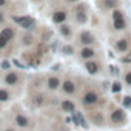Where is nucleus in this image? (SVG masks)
<instances>
[{
  "label": "nucleus",
  "instance_id": "obj_1",
  "mask_svg": "<svg viewBox=\"0 0 131 131\" xmlns=\"http://www.w3.org/2000/svg\"><path fill=\"white\" fill-rule=\"evenodd\" d=\"M90 17H91L90 5L85 3L83 0L71 6V22H73L74 25H79V26L86 25L88 20H90Z\"/></svg>",
  "mask_w": 131,
  "mask_h": 131
},
{
  "label": "nucleus",
  "instance_id": "obj_2",
  "mask_svg": "<svg viewBox=\"0 0 131 131\" xmlns=\"http://www.w3.org/2000/svg\"><path fill=\"white\" fill-rule=\"evenodd\" d=\"M49 17H51L52 25H56V26H59V25H62L65 22H70L71 20V6H67L63 3L56 5L51 9V16Z\"/></svg>",
  "mask_w": 131,
  "mask_h": 131
},
{
  "label": "nucleus",
  "instance_id": "obj_3",
  "mask_svg": "<svg viewBox=\"0 0 131 131\" xmlns=\"http://www.w3.org/2000/svg\"><path fill=\"white\" fill-rule=\"evenodd\" d=\"M110 14H111V28L116 32H122L128 29V19H126L123 8H116Z\"/></svg>",
  "mask_w": 131,
  "mask_h": 131
},
{
  "label": "nucleus",
  "instance_id": "obj_4",
  "mask_svg": "<svg viewBox=\"0 0 131 131\" xmlns=\"http://www.w3.org/2000/svg\"><path fill=\"white\" fill-rule=\"evenodd\" d=\"M11 22L17 26V28H22L23 31H34L37 28V20L31 16H26V14H11Z\"/></svg>",
  "mask_w": 131,
  "mask_h": 131
},
{
  "label": "nucleus",
  "instance_id": "obj_5",
  "mask_svg": "<svg viewBox=\"0 0 131 131\" xmlns=\"http://www.w3.org/2000/svg\"><path fill=\"white\" fill-rule=\"evenodd\" d=\"M74 39H76V42H77L79 46H90V45L97 46V39H96L94 32H91V31H88V29L79 31Z\"/></svg>",
  "mask_w": 131,
  "mask_h": 131
},
{
  "label": "nucleus",
  "instance_id": "obj_6",
  "mask_svg": "<svg viewBox=\"0 0 131 131\" xmlns=\"http://www.w3.org/2000/svg\"><path fill=\"white\" fill-rule=\"evenodd\" d=\"M96 6L100 13H111L116 8H122V0H96Z\"/></svg>",
  "mask_w": 131,
  "mask_h": 131
},
{
  "label": "nucleus",
  "instance_id": "obj_7",
  "mask_svg": "<svg viewBox=\"0 0 131 131\" xmlns=\"http://www.w3.org/2000/svg\"><path fill=\"white\" fill-rule=\"evenodd\" d=\"M113 48H114V51L119 52V54L128 52V51L131 49V36H129V34H125V36L119 37V39L114 42Z\"/></svg>",
  "mask_w": 131,
  "mask_h": 131
},
{
  "label": "nucleus",
  "instance_id": "obj_8",
  "mask_svg": "<svg viewBox=\"0 0 131 131\" xmlns=\"http://www.w3.org/2000/svg\"><path fill=\"white\" fill-rule=\"evenodd\" d=\"M0 36H3L9 43L11 42H14L20 34H19V29H17V26L13 23V22H9V23H6L5 26H2L0 28Z\"/></svg>",
  "mask_w": 131,
  "mask_h": 131
},
{
  "label": "nucleus",
  "instance_id": "obj_9",
  "mask_svg": "<svg viewBox=\"0 0 131 131\" xmlns=\"http://www.w3.org/2000/svg\"><path fill=\"white\" fill-rule=\"evenodd\" d=\"M99 100H100V96H99V93H97L96 90H88V91L83 93V96H82V105L86 106V108L96 106V105L99 103Z\"/></svg>",
  "mask_w": 131,
  "mask_h": 131
},
{
  "label": "nucleus",
  "instance_id": "obj_10",
  "mask_svg": "<svg viewBox=\"0 0 131 131\" xmlns=\"http://www.w3.org/2000/svg\"><path fill=\"white\" fill-rule=\"evenodd\" d=\"M79 59L83 60V62H86L90 59H97V46H93V45H90V46H80V49H79Z\"/></svg>",
  "mask_w": 131,
  "mask_h": 131
},
{
  "label": "nucleus",
  "instance_id": "obj_11",
  "mask_svg": "<svg viewBox=\"0 0 131 131\" xmlns=\"http://www.w3.org/2000/svg\"><path fill=\"white\" fill-rule=\"evenodd\" d=\"M3 83H5L6 86H11V88L19 86V85L22 83V76H20L17 71H8V73L3 76Z\"/></svg>",
  "mask_w": 131,
  "mask_h": 131
},
{
  "label": "nucleus",
  "instance_id": "obj_12",
  "mask_svg": "<svg viewBox=\"0 0 131 131\" xmlns=\"http://www.w3.org/2000/svg\"><path fill=\"white\" fill-rule=\"evenodd\" d=\"M57 31H59V34H60L65 40H71V39L76 37L74 28H73V25H71L70 22H65V23L59 25V26H57Z\"/></svg>",
  "mask_w": 131,
  "mask_h": 131
},
{
  "label": "nucleus",
  "instance_id": "obj_13",
  "mask_svg": "<svg viewBox=\"0 0 131 131\" xmlns=\"http://www.w3.org/2000/svg\"><path fill=\"white\" fill-rule=\"evenodd\" d=\"M19 39H20V43L23 46H26V48H31V46H34L37 43V36L32 31H23L19 36Z\"/></svg>",
  "mask_w": 131,
  "mask_h": 131
},
{
  "label": "nucleus",
  "instance_id": "obj_14",
  "mask_svg": "<svg viewBox=\"0 0 131 131\" xmlns=\"http://www.w3.org/2000/svg\"><path fill=\"white\" fill-rule=\"evenodd\" d=\"M45 85H46V88H48L49 91H57V90H60V86H62V80H60L59 76L51 74V76H48V77L45 79Z\"/></svg>",
  "mask_w": 131,
  "mask_h": 131
},
{
  "label": "nucleus",
  "instance_id": "obj_15",
  "mask_svg": "<svg viewBox=\"0 0 131 131\" xmlns=\"http://www.w3.org/2000/svg\"><path fill=\"white\" fill-rule=\"evenodd\" d=\"M60 90H62L63 94L73 96V94L77 91V85H76L74 80H71V79H65V80H62V86H60Z\"/></svg>",
  "mask_w": 131,
  "mask_h": 131
},
{
  "label": "nucleus",
  "instance_id": "obj_16",
  "mask_svg": "<svg viewBox=\"0 0 131 131\" xmlns=\"http://www.w3.org/2000/svg\"><path fill=\"white\" fill-rule=\"evenodd\" d=\"M100 60H97V59H90V60H86L85 62V70L88 71V74H91V76H94V74H97L99 71H100Z\"/></svg>",
  "mask_w": 131,
  "mask_h": 131
},
{
  "label": "nucleus",
  "instance_id": "obj_17",
  "mask_svg": "<svg viewBox=\"0 0 131 131\" xmlns=\"http://www.w3.org/2000/svg\"><path fill=\"white\" fill-rule=\"evenodd\" d=\"M90 120L97 125V126H102L105 123V116L102 111H90Z\"/></svg>",
  "mask_w": 131,
  "mask_h": 131
},
{
  "label": "nucleus",
  "instance_id": "obj_18",
  "mask_svg": "<svg viewBox=\"0 0 131 131\" xmlns=\"http://www.w3.org/2000/svg\"><path fill=\"white\" fill-rule=\"evenodd\" d=\"M125 119H126V116H125V111H123L122 108L113 110V113H111V120H113V123H123Z\"/></svg>",
  "mask_w": 131,
  "mask_h": 131
},
{
  "label": "nucleus",
  "instance_id": "obj_19",
  "mask_svg": "<svg viewBox=\"0 0 131 131\" xmlns=\"http://www.w3.org/2000/svg\"><path fill=\"white\" fill-rule=\"evenodd\" d=\"M60 108H62V111H65V113H74V111H76L74 102H73V100H68V99H65V100L60 102Z\"/></svg>",
  "mask_w": 131,
  "mask_h": 131
},
{
  "label": "nucleus",
  "instance_id": "obj_20",
  "mask_svg": "<svg viewBox=\"0 0 131 131\" xmlns=\"http://www.w3.org/2000/svg\"><path fill=\"white\" fill-rule=\"evenodd\" d=\"M9 16H11V14H9L6 9H0V28L11 22V17H9Z\"/></svg>",
  "mask_w": 131,
  "mask_h": 131
},
{
  "label": "nucleus",
  "instance_id": "obj_21",
  "mask_svg": "<svg viewBox=\"0 0 131 131\" xmlns=\"http://www.w3.org/2000/svg\"><path fill=\"white\" fill-rule=\"evenodd\" d=\"M16 123L19 125V126H22V128H25V126H28L29 125V119L26 117V116H23V114H17L16 116Z\"/></svg>",
  "mask_w": 131,
  "mask_h": 131
},
{
  "label": "nucleus",
  "instance_id": "obj_22",
  "mask_svg": "<svg viewBox=\"0 0 131 131\" xmlns=\"http://www.w3.org/2000/svg\"><path fill=\"white\" fill-rule=\"evenodd\" d=\"M45 100H46V99H45V96H43V94H40V93L32 96V102H34V105H36V106H42V105L45 103Z\"/></svg>",
  "mask_w": 131,
  "mask_h": 131
},
{
  "label": "nucleus",
  "instance_id": "obj_23",
  "mask_svg": "<svg viewBox=\"0 0 131 131\" xmlns=\"http://www.w3.org/2000/svg\"><path fill=\"white\" fill-rule=\"evenodd\" d=\"M11 99V93L6 88H0V102H8Z\"/></svg>",
  "mask_w": 131,
  "mask_h": 131
},
{
  "label": "nucleus",
  "instance_id": "obj_24",
  "mask_svg": "<svg viewBox=\"0 0 131 131\" xmlns=\"http://www.w3.org/2000/svg\"><path fill=\"white\" fill-rule=\"evenodd\" d=\"M74 120H76V123H77V125H82L83 128H88V123L85 122L83 116H82V114H79V113H76V111H74Z\"/></svg>",
  "mask_w": 131,
  "mask_h": 131
},
{
  "label": "nucleus",
  "instance_id": "obj_25",
  "mask_svg": "<svg viewBox=\"0 0 131 131\" xmlns=\"http://www.w3.org/2000/svg\"><path fill=\"white\" fill-rule=\"evenodd\" d=\"M120 62H122V63H125V65H128V63H131V49H129L128 52H125V56H122V59H120Z\"/></svg>",
  "mask_w": 131,
  "mask_h": 131
},
{
  "label": "nucleus",
  "instance_id": "obj_26",
  "mask_svg": "<svg viewBox=\"0 0 131 131\" xmlns=\"http://www.w3.org/2000/svg\"><path fill=\"white\" fill-rule=\"evenodd\" d=\"M13 2H14V0H0V9H6V8H9Z\"/></svg>",
  "mask_w": 131,
  "mask_h": 131
},
{
  "label": "nucleus",
  "instance_id": "obj_27",
  "mask_svg": "<svg viewBox=\"0 0 131 131\" xmlns=\"http://www.w3.org/2000/svg\"><path fill=\"white\" fill-rule=\"evenodd\" d=\"M8 46H9V42L3 36H0V49H6Z\"/></svg>",
  "mask_w": 131,
  "mask_h": 131
},
{
  "label": "nucleus",
  "instance_id": "obj_28",
  "mask_svg": "<svg viewBox=\"0 0 131 131\" xmlns=\"http://www.w3.org/2000/svg\"><path fill=\"white\" fill-rule=\"evenodd\" d=\"M123 80H125V83H126L128 86H131V70L123 74Z\"/></svg>",
  "mask_w": 131,
  "mask_h": 131
},
{
  "label": "nucleus",
  "instance_id": "obj_29",
  "mask_svg": "<svg viewBox=\"0 0 131 131\" xmlns=\"http://www.w3.org/2000/svg\"><path fill=\"white\" fill-rule=\"evenodd\" d=\"M60 2H62L63 5H67V6H73V5H76V3H79V2H82V0H60Z\"/></svg>",
  "mask_w": 131,
  "mask_h": 131
},
{
  "label": "nucleus",
  "instance_id": "obj_30",
  "mask_svg": "<svg viewBox=\"0 0 131 131\" xmlns=\"http://www.w3.org/2000/svg\"><path fill=\"white\" fill-rule=\"evenodd\" d=\"M63 52H65V54H70V56H73L76 51H74V48H73L71 45H67V46H63Z\"/></svg>",
  "mask_w": 131,
  "mask_h": 131
},
{
  "label": "nucleus",
  "instance_id": "obj_31",
  "mask_svg": "<svg viewBox=\"0 0 131 131\" xmlns=\"http://www.w3.org/2000/svg\"><path fill=\"white\" fill-rule=\"evenodd\" d=\"M123 105H125L126 108H131V96L123 97Z\"/></svg>",
  "mask_w": 131,
  "mask_h": 131
},
{
  "label": "nucleus",
  "instance_id": "obj_32",
  "mask_svg": "<svg viewBox=\"0 0 131 131\" xmlns=\"http://www.w3.org/2000/svg\"><path fill=\"white\" fill-rule=\"evenodd\" d=\"M120 90H122V85H120L119 82H116V83H113V91H114V93H119Z\"/></svg>",
  "mask_w": 131,
  "mask_h": 131
},
{
  "label": "nucleus",
  "instance_id": "obj_33",
  "mask_svg": "<svg viewBox=\"0 0 131 131\" xmlns=\"http://www.w3.org/2000/svg\"><path fill=\"white\" fill-rule=\"evenodd\" d=\"M2 67H3V68H9V63H8V62H6V60H5V62H3V63H2Z\"/></svg>",
  "mask_w": 131,
  "mask_h": 131
},
{
  "label": "nucleus",
  "instance_id": "obj_34",
  "mask_svg": "<svg viewBox=\"0 0 131 131\" xmlns=\"http://www.w3.org/2000/svg\"><path fill=\"white\" fill-rule=\"evenodd\" d=\"M29 2H32V3H42V2H45V0H29Z\"/></svg>",
  "mask_w": 131,
  "mask_h": 131
},
{
  "label": "nucleus",
  "instance_id": "obj_35",
  "mask_svg": "<svg viewBox=\"0 0 131 131\" xmlns=\"http://www.w3.org/2000/svg\"><path fill=\"white\" fill-rule=\"evenodd\" d=\"M6 131H14V129H13V128H8V129H6Z\"/></svg>",
  "mask_w": 131,
  "mask_h": 131
}]
</instances>
